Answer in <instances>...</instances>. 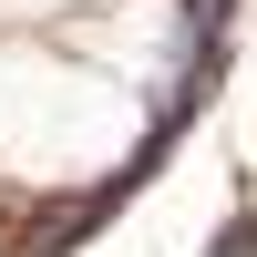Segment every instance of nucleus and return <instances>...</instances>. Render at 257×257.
<instances>
[{
	"mask_svg": "<svg viewBox=\"0 0 257 257\" xmlns=\"http://www.w3.org/2000/svg\"><path fill=\"white\" fill-rule=\"evenodd\" d=\"M206 257H257V216H226V226H216V247H206Z\"/></svg>",
	"mask_w": 257,
	"mask_h": 257,
	"instance_id": "obj_1",
	"label": "nucleus"
},
{
	"mask_svg": "<svg viewBox=\"0 0 257 257\" xmlns=\"http://www.w3.org/2000/svg\"><path fill=\"white\" fill-rule=\"evenodd\" d=\"M196 11V41H216V21H226V0H185Z\"/></svg>",
	"mask_w": 257,
	"mask_h": 257,
	"instance_id": "obj_2",
	"label": "nucleus"
}]
</instances>
